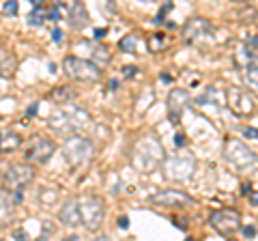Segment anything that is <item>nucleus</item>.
I'll return each mask as SVG.
<instances>
[{
    "instance_id": "nucleus-1",
    "label": "nucleus",
    "mask_w": 258,
    "mask_h": 241,
    "mask_svg": "<svg viewBox=\"0 0 258 241\" xmlns=\"http://www.w3.org/2000/svg\"><path fill=\"white\" fill-rule=\"evenodd\" d=\"M129 159L132 166L142 174L155 172L161 168V162L166 159V149L155 134H142L140 138H136L129 151Z\"/></svg>"
},
{
    "instance_id": "nucleus-2",
    "label": "nucleus",
    "mask_w": 258,
    "mask_h": 241,
    "mask_svg": "<svg viewBox=\"0 0 258 241\" xmlns=\"http://www.w3.org/2000/svg\"><path fill=\"white\" fill-rule=\"evenodd\" d=\"M222 153H224L226 164L235 172H249L256 168V151H252L239 138H226Z\"/></svg>"
},
{
    "instance_id": "nucleus-3",
    "label": "nucleus",
    "mask_w": 258,
    "mask_h": 241,
    "mask_svg": "<svg viewBox=\"0 0 258 241\" xmlns=\"http://www.w3.org/2000/svg\"><path fill=\"white\" fill-rule=\"evenodd\" d=\"M88 112L82 110V108H71V110H60V112H54L47 118V125L52 127L56 134L60 136H71L76 134L78 130H82L86 127L91 120H88Z\"/></svg>"
},
{
    "instance_id": "nucleus-4",
    "label": "nucleus",
    "mask_w": 258,
    "mask_h": 241,
    "mask_svg": "<svg viewBox=\"0 0 258 241\" xmlns=\"http://www.w3.org/2000/svg\"><path fill=\"white\" fill-rule=\"evenodd\" d=\"M196 157L189 155V153H176L170 155L161 162V168H164V174L168 181H174V183H183V181H189L194 172H196Z\"/></svg>"
},
{
    "instance_id": "nucleus-5",
    "label": "nucleus",
    "mask_w": 258,
    "mask_h": 241,
    "mask_svg": "<svg viewBox=\"0 0 258 241\" xmlns=\"http://www.w3.org/2000/svg\"><path fill=\"white\" fill-rule=\"evenodd\" d=\"M93 155H95V144L88 138H84V136L71 134L62 144V157L67 159L71 168L84 166L86 162H91Z\"/></svg>"
},
{
    "instance_id": "nucleus-6",
    "label": "nucleus",
    "mask_w": 258,
    "mask_h": 241,
    "mask_svg": "<svg viewBox=\"0 0 258 241\" xmlns=\"http://www.w3.org/2000/svg\"><path fill=\"white\" fill-rule=\"evenodd\" d=\"M62 69L76 82L91 84V82L101 80V67L97 63H93L91 58H82V56H67L62 61Z\"/></svg>"
},
{
    "instance_id": "nucleus-7",
    "label": "nucleus",
    "mask_w": 258,
    "mask_h": 241,
    "mask_svg": "<svg viewBox=\"0 0 258 241\" xmlns=\"http://www.w3.org/2000/svg\"><path fill=\"white\" fill-rule=\"evenodd\" d=\"M80 215H82V226L88 232H95L101 228L106 220V203L99 196H86L80 198Z\"/></svg>"
},
{
    "instance_id": "nucleus-8",
    "label": "nucleus",
    "mask_w": 258,
    "mask_h": 241,
    "mask_svg": "<svg viewBox=\"0 0 258 241\" xmlns=\"http://www.w3.org/2000/svg\"><path fill=\"white\" fill-rule=\"evenodd\" d=\"M183 41L187 45H211L215 41V30L205 18H189L183 26Z\"/></svg>"
},
{
    "instance_id": "nucleus-9",
    "label": "nucleus",
    "mask_w": 258,
    "mask_h": 241,
    "mask_svg": "<svg viewBox=\"0 0 258 241\" xmlns=\"http://www.w3.org/2000/svg\"><path fill=\"white\" fill-rule=\"evenodd\" d=\"M35 181V166L30 162H18L11 164L9 170L5 172V188L9 192H24Z\"/></svg>"
},
{
    "instance_id": "nucleus-10",
    "label": "nucleus",
    "mask_w": 258,
    "mask_h": 241,
    "mask_svg": "<svg viewBox=\"0 0 258 241\" xmlns=\"http://www.w3.org/2000/svg\"><path fill=\"white\" fill-rule=\"evenodd\" d=\"M209 224H211V228L215 232H220L224 237H232L237 235L241 230V213L237 209H217V211L211 213V218H209Z\"/></svg>"
},
{
    "instance_id": "nucleus-11",
    "label": "nucleus",
    "mask_w": 258,
    "mask_h": 241,
    "mask_svg": "<svg viewBox=\"0 0 258 241\" xmlns=\"http://www.w3.org/2000/svg\"><path fill=\"white\" fill-rule=\"evenodd\" d=\"M226 99H228V108L232 110V114H237V116H249L256 112L254 95H249L247 91H243L239 86H230L226 91Z\"/></svg>"
},
{
    "instance_id": "nucleus-12",
    "label": "nucleus",
    "mask_w": 258,
    "mask_h": 241,
    "mask_svg": "<svg viewBox=\"0 0 258 241\" xmlns=\"http://www.w3.org/2000/svg\"><path fill=\"white\" fill-rule=\"evenodd\" d=\"M151 203L157 205V207H164V209H179V207H194L196 200H194L187 192L170 188V190H161L157 194H153Z\"/></svg>"
},
{
    "instance_id": "nucleus-13",
    "label": "nucleus",
    "mask_w": 258,
    "mask_h": 241,
    "mask_svg": "<svg viewBox=\"0 0 258 241\" xmlns=\"http://www.w3.org/2000/svg\"><path fill=\"white\" fill-rule=\"evenodd\" d=\"M54 153H56L54 140L39 136V138L32 140V144L26 149V153H24V159H26V162H30V164H39V166H41V164L50 162V159L54 157Z\"/></svg>"
},
{
    "instance_id": "nucleus-14",
    "label": "nucleus",
    "mask_w": 258,
    "mask_h": 241,
    "mask_svg": "<svg viewBox=\"0 0 258 241\" xmlns=\"http://www.w3.org/2000/svg\"><path fill=\"white\" fill-rule=\"evenodd\" d=\"M189 93L185 91V88H172L170 93H168V101H166V108H168V118H170V123H179V118L183 116L185 108L189 106Z\"/></svg>"
},
{
    "instance_id": "nucleus-15",
    "label": "nucleus",
    "mask_w": 258,
    "mask_h": 241,
    "mask_svg": "<svg viewBox=\"0 0 258 241\" xmlns=\"http://www.w3.org/2000/svg\"><path fill=\"white\" fill-rule=\"evenodd\" d=\"M60 224L67 228H78L80 224H82V215H80V198H67L60 207Z\"/></svg>"
},
{
    "instance_id": "nucleus-16",
    "label": "nucleus",
    "mask_w": 258,
    "mask_h": 241,
    "mask_svg": "<svg viewBox=\"0 0 258 241\" xmlns=\"http://www.w3.org/2000/svg\"><path fill=\"white\" fill-rule=\"evenodd\" d=\"M15 220V200L11 192L0 190V228H7Z\"/></svg>"
},
{
    "instance_id": "nucleus-17",
    "label": "nucleus",
    "mask_w": 258,
    "mask_h": 241,
    "mask_svg": "<svg viewBox=\"0 0 258 241\" xmlns=\"http://www.w3.org/2000/svg\"><path fill=\"white\" fill-rule=\"evenodd\" d=\"M88 22H91V15H88L84 3H82V0H76V5L71 7V13H69V24H71V28L82 30V28L88 26Z\"/></svg>"
},
{
    "instance_id": "nucleus-18",
    "label": "nucleus",
    "mask_w": 258,
    "mask_h": 241,
    "mask_svg": "<svg viewBox=\"0 0 258 241\" xmlns=\"http://www.w3.org/2000/svg\"><path fill=\"white\" fill-rule=\"evenodd\" d=\"M80 45L86 47L88 54H91V61H93V63H97V65H106V63H110V58H112V52L108 50L106 45H101V43L80 41Z\"/></svg>"
},
{
    "instance_id": "nucleus-19",
    "label": "nucleus",
    "mask_w": 258,
    "mask_h": 241,
    "mask_svg": "<svg viewBox=\"0 0 258 241\" xmlns=\"http://www.w3.org/2000/svg\"><path fill=\"white\" fill-rule=\"evenodd\" d=\"M18 71V58L7 47H0V78H13Z\"/></svg>"
},
{
    "instance_id": "nucleus-20",
    "label": "nucleus",
    "mask_w": 258,
    "mask_h": 241,
    "mask_svg": "<svg viewBox=\"0 0 258 241\" xmlns=\"http://www.w3.org/2000/svg\"><path fill=\"white\" fill-rule=\"evenodd\" d=\"M76 97H78V91L74 86H69V84L56 86V88H52V93H50V99L54 103H60V106H64V103H71Z\"/></svg>"
},
{
    "instance_id": "nucleus-21",
    "label": "nucleus",
    "mask_w": 258,
    "mask_h": 241,
    "mask_svg": "<svg viewBox=\"0 0 258 241\" xmlns=\"http://www.w3.org/2000/svg\"><path fill=\"white\" fill-rule=\"evenodd\" d=\"M22 147V136L15 134V132H9L5 136H0V151L3 153H13V151H18Z\"/></svg>"
},
{
    "instance_id": "nucleus-22",
    "label": "nucleus",
    "mask_w": 258,
    "mask_h": 241,
    "mask_svg": "<svg viewBox=\"0 0 258 241\" xmlns=\"http://www.w3.org/2000/svg\"><path fill=\"white\" fill-rule=\"evenodd\" d=\"M118 47H120V50H123V52H129V54H138V52H140V37L136 35V33H129V35H125L123 39H120Z\"/></svg>"
},
{
    "instance_id": "nucleus-23",
    "label": "nucleus",
    "mask_w": 258,
    "mask_h": 241,
    "mask_svg": "<svg viewBox=\"0 0 258 241\" xmlns=\"http://www.w3.org/2000/svg\"><path fill=\"white\" fill-rule=\"evenodd\" d=\"M245 82L249 84L252 91L258 88V69H256V58H249V63L245 65Z\"/></svg>"
},
{
    "instance_id": "nucleus-24",
    "label": "nucleus",
    "mask_w": 258,
    "mask_h": 241,
    "mask_svg": "<svg viewBox=\"0 0 258 241\" xmlns=\"http://www.w3.org/2000/svg\"><path fill=\"white\" fill-rule=\"evenodd\" d=\"M147 50L149 52H161L164 50V45H166V35L164 33H155V35H151L147 37Z\"/></svg>"
},
{
    "instance_id": "nucleus-25",
    "label": "nucleus",
    "mask_w": 258,
    "mask_h": 241,
    "mask_svg": "<svg viewBox=\"0 0 258 241\" xmlns=\"http://www.w3.org/2000/svg\"><path fill=\"white\" fill-rule=\"evenodd\" d=\"M39 200H41V205H45V207H54L58 203V192L54 188H43L39 192Z\"/></svg>"
},
{
    "instance_id": "nucleus-26",
    "label": "nucleus",
    "mask_w": 258,
    "mask_h": 241,
    "mask_svg": "<svg viewBox=\"0 0 258 241\" xmlns=\"http://www.w3.org/2000/svg\"><path fill=\"white\" fill-rule=\"evenodd\" d=\"M245 52H247V58H256V54H258V39H256V35L249 37V41L245 45Z\"/></svg>"
},
{
    "instance_id": "nucleus-27",
    "label": "nucleus",
    "mask_w": 258,
    "mask_h": 241,
    "mask_svg": "<svg viewBox=\"0 0 258 241\" xmlns=\"http://www.w3.org/2000/svg\"><path fill=\"white\" fill-rule=\"evenodd\" d=\"M3 13L7 18H15V15H18V0H7L3 7Z\"/></svg>"
},
{
    "instance_id": "nucleus-28",
    "label": "nucleus",
    "mask_w": 258,
    "mask_h": 241,
    "mask_svg": "<svg viewBox=\"0 0 258 241\" xmlns=\"http://www.w3.org/2000/svg\"><path fill=\"white\" fill-rule=\"evenodd\" d=\"M28 22L32 24V26H39V24H43L45 22V18L41 15V9H35L30 13V18H28Z\"/></svg>"
},
{
    "instance_id": "nucleus-29",
    "label": "nucleus",
    "mask_w": 258,
    "mask_h": 241,
    "mask_svg": "<svg viewBox=\"0 0 258 241\" xmlns=\"http://www.w3.org/2000/svg\"><path fill=\"white\" fill-rule=\"evenodd\" d=\"M241 230H243V235L247 239H256V226L254 224H249V226H243V224H241Z\"/></svg>"
},
{
    "instance_id": "nucleus-30",
    "label": "nucleus",
    "mask_w": 258,
    "mask_h": 241,
    "mask_svg": "<svg viewBox=\"0 0 258 241\" xmlns=\"http://www.w3.org/2000/svg\"><path fill=\"white\" fill-rule=\"evenodd\" d=\"M11 237L22 241V239H28V232H26V228H18V230H13V232H11Z\"/></svg>"
},
{
    "instance_id": "nucleus-31",
    "label": "nucleus",
    "mask_w": 258,
    "mask_h": 241,
    "mask_svg": "<svg viewBox=\"0 0 258 241\" xmlns=\"http://www.w3.org/2000/svg\"><path fill=\"white\" fill-rule=\"evenodd\" d=\"M243 134L247 136L249 140H256V138H258V136H256V127H245V130H243Z\"/></svg>"
},
{
    "instance_id": "nucleus-32",
    "label": "nucleus",
    "mask_w": 258,
    "mask_h": 241,
    "mask_svg": "<svg viewBox=\"0 0 258 241\" xmlns=\"http://www.w3.org/2000/svg\"><path fill=\"white\" fill-rule=\"evenodd\" d=\"M123 76H125V78H134V76H136V67H134V65H127V67L123 69Z\"/></svg>"
},
{
    "instance_id": "nucleus-33",
    "label": "nucleus",
    "mask_w": 258,
    "mask_h": 241,
    "mask_svg": "<svg viewBox=\"0 0 258 241\" xmlns=\"http://www.w3.org/2000/svg\"><path fill=\"white\" fill-rule=\"evenodd\" d=\"M52 39H54L56 43H58V41H62V33H60L58 28H54V30H52Z\"/></svg>"
},
{
    "instance_id": "nucleus-34",
    "label": "nucleus",
    "mask_w": 258,
    "mask_h": 241,
    "mask_svg": "<svg viewBox=\"0 0 258 241\" xmlns=\"http://www.w3.org/2000/svg\"><path fill=\"white\" fill-rule=\"evenodd\" d=\"M174 142H176V147H183V144H185V136L179 132V134H176V138H174Z\"/></svg>"
},
{
    "instance_id": "nucleus-35",
    "label": "nucleus",
    "mask_w": 258,
    "mask_h": 241,
    "mask_svg": "<svg viewBox=\"0 0 258 241\" xmlns=\"http://www.w3.org/2000/svg\"><path fill=\"white\" fill-rule=\"evenodd\" d=\"M118 226H120V228H127V226H129V220L125 218V215H120V218H118Z\"/></svg>"
},
{
    "instance_id": "nucleus-36",
    "label": "nucleus",
    "mask_w": 258,
    "mask_h": 241,
    "mask_svg": "<svg viewBox=\"0 0 258 241\" xmlns=\"http://www.w3.org/2000/svg\"><path fill=\"white\" fill-rule=\"evenodd\" d=\"M35 112H37V103H32V106L28 108V112H26V118H30V116H35Z\"/></svg>"
},
{
    "instance_id": "nucleus-37",
    "label": "nucleus",
    "mask_w": 258,
    "mask_h": 241,
    "mask_svg": "<svg viewBox=\"0 0 258 241\" xmlns=\"http://www.w3.org/2000/svg\"><path fill=\"white\" fill-rule=\"evenodd\" d=\"M106 33H108L106 28H97V30H95V37H97V39H101V37H106Z\"/></svg>"
},
{
    "instance_id": "nucleus-38",
    "label": "nucleus",
    "mask_w": 258,
    "mask_h": 241,
    "mask_svg": "<svg viewBox=\"0 0 258 241\" xmlns=\"http://www.w3.org/2000/svg\"><path fill=\"white\" fill-rule=\"evenodd\" d=\"M249 203H252V207L258 205V194H256V192H252V196H249Z\"/></svg>"
},
{
    "instance_id": "nucleus-39",
    "label": "nucleus",
    "mask_w": 258,
    "mask_h": 241,
    "mask_svg": "<svg viewBox=\"0 0 258 241\" xmlns=\"http://www.w3.org/2000/svg\"><path fill=\"white\" fill-rule=\"evenodd\" d=\"M30 3H32V5H35V9H43V5H45V3H43V0H30Z\"/></svg>"
},
{
    "instance_id": "nucleus-40",
    "label": "nucleus",
    "mask_w": 258,
    "mask_h": 241,
    "mask_svg": "<svg viewBox=\"0 0 258 241\" xmlns=\"http://www.w3.org/2000/svg\"><path fill=\"white\" fill-rule=\"evenodd\" d=\"M108 88H110V91H116V88H118V82H116V80H110V82H108Z\"/></svg>"
},
{
    "instance_id": "nucleus-41",
    "label": "nucleus",
    "mask_w": 258,
    "mask_h": 241,
    "mask_svg": "<svg viewBox=\"0 0 258 241\" xmlns=\"http://www.w3.org/2000/svg\"><path fill=\"white\" fill-rule=\"evenodd\" d=\"M47 18H50V20H58V11H56V9H52V11H50V15H47Z\"/></svg>"
},
{
    "instance_id": "nucleus-42",
    "label": "nucleus",
    "mask_w": 258,
    "mask_h": 241,
    "mask_svg": "<svg viewBox=\"0 0 258 241\" xmlns=\"http://www.w3.org/2000/svg\"><path fill=\"white\" fill-rule=\"evenodd\" d=\"M235 3H247V0H235Z\"/></svg>"
},
{
    "instance_id": "nucleus-43",
    "label": "nucleus",
    "mask_w": 258,
    "mask_h": 241,
    "mask_svg": "<svg viewBox=\"0 0 258 241\" xmlns=\"http://www.w3.org/2000/svg\"><path fill=\"white\" fill-rule=\"evenodd\" d=\"M140 3H149V0H140Z\"/></svg>"
},
{
    "instance_id": "nucleus-44",
    "label": "nucleus",
    "mask_w": 258,
    "mask_h": 241,
    "mask_svg": "<svg viewBox=\"0 0 258 241\" xmlns=\"http://www.w3.org/2000/svg\"><path fill=\"white\" fill-rule=\"evenodd\" d=\"M0 136H3V134H0Z\"/></svg>"
}]
</instances>
